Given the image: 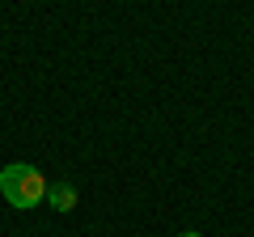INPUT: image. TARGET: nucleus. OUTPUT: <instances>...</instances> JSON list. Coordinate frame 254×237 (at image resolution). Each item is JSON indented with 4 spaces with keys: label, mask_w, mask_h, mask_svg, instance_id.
<instances>
[{
    "label": "nucleus",
    "mask_w": 254,
    "mask_h": 237,
    "mask_svg": "<svg viewBox=\"0 0 254 237\" xmlns=\"http://www.w3.org/2000/svg\"><path fill=\"white\" fill-rule=\"evenodd\" d=\"M47 199H51V208H55V212H72L81 195H76V186H72V182H55V186H47Z\"/></svg>",
    "instance_id": "obj_2"
},
{
    "label": "nucleus",
    "mask_w": 254,
    "mask_h": 237,
    "mask_svg": "<svg viewBox=\"0 0 254 237\" xmlns=\"http://www.w3.org/2000/svg\"><path fill=\"white\" fill-rule=\"evenodd\" d=\"M178 237H199V233H178Z\"/></svg>",
    "instance_id": "obj_3"
},
{
    "label": "nucleus",
    "mask_w": 254,
    "mask_h": 237,
    "mask_svg": "<svg viewBox=\"0 0 254 237\" xmlns=\"http://www.w3.org/2000/svg\"><path fill=\"white\" fill-rule=\"evenodd\" d=\"M0 195H4L13 208H21V212L38 208V203L47 199V178H43V170H34V165H26V161L4 165V170H0Z\"/></svg>",
    "instance_id": "obj_1"
}]
</instances>
